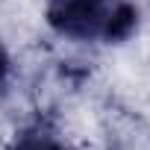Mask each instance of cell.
<instances>
[{
    "label": "cell",
    "instance_id": "6da1fadb",
    "mask_svg": "<svg viewBox=\"0 0 150 150\" xmlns=\"http://www.w3.org/2000/svg\"><path fill=\"white\" fill-rule=\"evenodd\" d=\"M47 24L74 41L121 44L138 27V9L129 0H47Z\"/></svg>",
    "mask_w": 150,
    "mask_h": 150
},
{
    "label": "cell",
    "instance_id": "7a4b0ae2",
    "mask_svg": "<svg viewBox=\"0 0 150 150\" xmlns=\"http://www.w3.org/2000/svg\"><path fill=\"white\" fill-rule=\"evenodd\" d=\"M9 150H74V147H71L50 124L35 121L33 127H27V129L15 138V144H12Z\"/></svg>",
    "mask_w": 150,
    "mask_h": 150
},
{
    "label": "cell",
    "instance_id": "3957f363",
    "mask_svg": "<svg viewBox=\"0 0 150 150\" xmlns=\"http://www.w3.org/2000/svg\"><path fill=\"white\" fill-rule=\"evenodd\" d=\"M9 68H12V62H9V53L3 50V44H0V83H3V80L9 77Z\"/></svg>",
    "mask_w": 150,
    "mask_h": 150
}]
</instances>
